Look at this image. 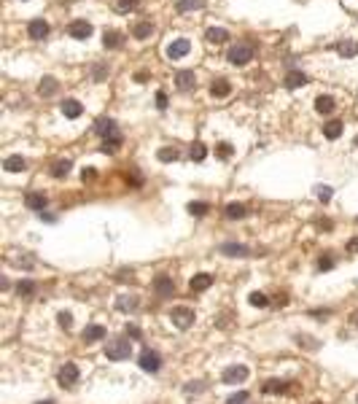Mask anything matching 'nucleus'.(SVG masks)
<instances>
[{"instance_id":"nucleus-1","label":"nucleus","mask_w":358,"mask_h":404,"mask_svg":"<svg viewBox=\"0 0 358 404\" xmlns=\"http://www.w3.org/2000/svg\"><path fill=\"white\" fill-rule=\"evenodd\" d=\"M132 356V342L124 340V337H116L105 345V359L108 361H127Z\"/></svg>"},{"instance_id":"nucleus-2","label":"nucleus","mask_w":358,"mask_h":404,"mask_svg":"<svg viewBox=\"0 0 358 404\" xmlns=\"http://www.w3.org/2000/svg\"><path fill=\"white\" fill-rule=\"evenodd\" d=\"M170 318H173V324H175L178 329H191L197 315H194L191 307H183V305H181V307H173V310H170Z\"/></svg>"},{"instance_id":"nucleus-3","label":"nucleus","mask_w":358,"mask_h":404,"mask_svg":"<svg viewBox=\"0 0 358 404\" xmlns=\"http://www.w3.org/2000/svg\"><path fill=\"white\" fill-rule=\"evenodd\" d=\"M221 380H224L226 385L245 383V380H248V366H242V364H232V366H226L224 374H221Z\"/></svg>"},{"instance_id":"nucleus-4","label":"nucleus","mask_w":358,"mask_h":404,"mask_svg":"<svg viewBox=\"0 0 358 404\" xmlns=\"http://www.w3.org/2000/svg\"><path fill=\"white\" fill-rule=\"evenodd\" d=\"M253 60V46L251 43H237L229 49V62L232 65H248Z\"/></svg>"},{"instance_id":"nucleus-5","label":"nucleus","mask_w":358,"mask_h":404,"mask_svg":"<svg viewBox=\"0 0 358 404\" xmlns=\"http://www.w3.org/2000/svg\"><path fill=\"white\" fill-rule=\"evenodd\" d=\"M137 364H140V369L143 372H159L162 369V356H159L156 351H146L140 353V359H137Z\"/></svg>"},{"instance_id":"nucleus-6","label":"nucleus","mask_w":358,"mask_h":404,"mask_svg":"<svg viewBox=\"0 0 358 404\" xmlns=\"http://www.w3.org/2000/svg\"><path fill=\"white\" fill-rule=\"evenodd\" d=\"M78 378H81V372H78V366H75L73 361H68L60 369V383H62V388H73L75 383H78Z\"/></svg>"},{"instance_id":"nucleus-7","label":"nucleus","mask_w":358,"mask_h":404,"mask_svg":"<svg viewBox=\"0 0 358 404\" xmlns=\"http://www.w3.org/2000/svg\"><path fill=\"white\" fill-rule=\"evenodd\" d=\"M68 35H70V38H75V41H87L89 35H92V24L87 19H75V22L68 24Z\"/></svg>"},{"instance_id":"nucleus-8","label":"nucleus","mask_w":358,"mask_h":404,"mask_svg":"<svg viewBox=\"0 0 358 404\" xmlns=\"http://www.w3.org/2000/svg\"><path fill=\"white\" fill-rule=\"evenodd\" d=\"M188 51H191V43H188L186 38H178V41H173L167 46V57L170 60H183Z\"/></svg>"},{"instance_id":"nucleus-9","label":"nucleus","mask_w":358,"mask_h":404,"mask_svg":"<svg viewBox=\"0 0 358 404\" xmlns=\"http://www.w3.org/2000/svg\"><path fill=\"white\" fill-rule=\"evenodd\" d=\"M154 291H156L159 297H173V294H175L173 278H170V275H156V278H154Z\"/></svg>"},{"instance_id":"nucleus-10","label":"nucleus","mask_w":358,"mask_h":404,"mask_svg":"<svg viewBox=\"0 0 358 404\" xmlns=\"http://www.w3.org/2000/svg\"><path fill=\"white\" fill-rule=\"evenodd\" d=\"M105 334H108V332H105V326H100V324H89V326L81 332V337H84V342H87V345L105 340Z\"/></svg>"},{"instance_id":"nucleus-11","label":"nucleus","mask_w":358,"mask_h":404,"mask_svg":"<svg viewBox=\"0 0 358 404\" xmlns=\"http://www.w3.org/2000/svg\"><path fill=\"white\" fill-rule=\"evenodd\" d=\"M224 256H237V259H245V256H251V248L248 246H242V243H224V246L218 248Z\"/></svg>"},{"instance_id":"nucleus-12","label":"nucleus","mask_w":358,"mask_h":404,"mask_svg":"<svg viewBox=\"0 0 358 404\" xmlns=\"http://www.w3.org/2000/svg\"><path fill=\"white\" fill-rule=\"evenodd\" d=\"M27 35H30L33 41H43L46 35H49V22H43V19H33L30 24H27Z\"/></svg>"},{"instance_id":"nucleus-13","label":"nucleus","mask_w":358,"mask_h":404,"mask_svg":"<svg viewBox=\"0 0 358 404\" xmlns=\"http://www.w3.org/2000/svg\"><path fill=\"white\" fill-rule=\"evenodd\" d=\"M24 205L30 210H38V213H43L46 210V205H49V200H46V194H38V192H30V194H24Z\"/></svg>"},{"instance_id":"nucleus-14","label":"nucleus","mask_w":358,"mask_h":404,"mask_svg":"<svg viewBox=\"0 0 358 404\" xmlns=\"http://www.w3.org/2000/svg\"><path fill=\"white\" fill-rule=\"evenodd\" d=\"M175 87L181 89V92H188V89H194L197 87V76H194V70H181L175 76Z\"/></svg>"},{"instance_id":"nucleus-15","label":"nucleus","mask_w":358,"mask_h":404,"mask_svg":"<svg viewBox=\"0 0 358 404\" xmlns=\"http://www.w3.org/2000/svg\"><path fill=\"white\" fill-rule=\"evenodd\" d=\"M94 132L102 135V140H105V138L119 135V129H116V121H113V119H100L97 124H94Z\"/></svg>"},{"instance_id":"nucleus-16","label":"nucleus","mask_w":358,"mask_h":404,"mask_svg":"<svg viewBox=\"0 0 358 404\" xmlns=\"http://www.w3.org/2000/svg\"><path fill=\"white\" fill-rule=\"evenodd\" d=\"M210 286H213V275H207V272H200V275H194L191 283H188V288H191L194 294H197V291H207Z\"/></svg>"},{"instance_id":"nucleus-17","label":"nucleus","mask_w":358,"mask_h":404,"mask_svg":"<svg viewBox=\"0 0 358 404\" xmlns=\"http://www.w3.org/2000/svg\"><path fill=\"white\" fill-rule=\"evenodd\" d=\"M334 108H337V102H334V97H328V95H320L315 100V111H318V114H323V116L334 114Z\"/></svg>"},{"instance_id":"nucleus-18","label":"nucleus","mask_w":358,"mask_h":404,"mask_svg":"<svg viewBox=\"0 0 358 404\" xmlns=\"http://www.w3.org/2000/svg\"><path fill=\"white\" fill-rule=\"evenodd\" d=\"M3 167H6L8 173H24L27 170V162H24V156L14 154V156H8L6 162H3Z\"/></svg>"},{"instance_id":"nucleus-19","label":"nucleus","mask_w":358,"mask_h":404,"mask_svg":"<svg viewBox=\"0 0 358 404\" xmlns=\"http://www.w3.org/2000/svg\"><path fill=\"white\" fill-rule=\"evenodd\" d=\"M62 114L68 116V119H78L84 114V105H81L78 100H65L62 102Z\"/></svg>"},{"instance_id":"nucleus-20","label":"nucleus","mask_w":358,"mask_h":404,"mask_svg":"<svg viewBox=\"0 0 358 404\" xmlns=\"http://www.w3.org/2000/svg\"><path fill=\"white\" fill-rule=\"evenodd\" d=\"M224 216L226 219H245V216H248V208H245L242 202H229L224 208Z\"/></svg>"},{"instance_id":"nucleus-21","label":"nucleus","mask_w":358,"mask_h":404,"mask_svg":"<svg viewBox=\"0 0 358 404\" xmlns=\"http://www.w3.org/2000/svg\"><path fill=\"white\" fill-rule=\"evenodd\" d=\"M121 43H124V35L116 30H105V35H102V46L105 49H119Z\"/></svg>"},{"instance_id":"nucleus-22","label":"nucleus","mask_w":358,"mask_h":404,"mask_svg":"<svg viewBox=\"0 0 358 404\" xmlns=\"http://www.w3.org/2000/svg\"><path fill=\"white\" fill-rule=\"evenodd\" d=\"M337 54L350 60V57H355V54H358V43L355 41H339L337 43Z\"/></svg>"},{"instance_id":"nucleus-23","label":"nucleus","mask_w":358,"mask_h":404,"mask_svg":"<svg viewBox=\"0 0 358 404\" xmlns=\"http://www.w3.org/2000/svg\"><path fill=\"white\" fill-rule=\"evenodd\" d=\"M261 391L264 393H286V391H291V385L286 380H267Z\"/></svg>"},{"instance_id":"nucleus-24","label":"nucleus","mask_w":358,"mask_h":404,"mask_svg":"<svg viewBox=\"0 0 358 404\" xmlns=\"http://www.w3.org/2000/svg\"><path fill=\"white\" fill-rule=\"evenodd\" d=\"M137 305H140V299H137V297H129V294H121V297L116 299V307L124 310V313H129V310H137Z\"/></svg>"},{"instance_id":"nucleus-25","label":"nucleus","mask_w":358,"mask_h":404,"mask_svg":"<svg viewBox=\"0 0 358 404\" xmlns=\"http://www.w3.org/2000/svg\"><path fill=\"white\" fill-rule=\"evenodd\" d=\"M305 84H307V76H305V73H299V70H291L288 76H286V87H288V89L305 87Z\"/></svg>"},{"instance_id":"nucleus-26","label":"nucleus","mask_w":358,"mask_h":404,"mask_svg":"<svg viewBox=\"0 0 358 404\" xmlns=\"http://www.w3.org/2000/svg\"><path fill=\"white\" fill-rule=\"evenodd\" d=\"M229 92H232V87H229V81H224V78H218V81L210 84V95H213V97H226Z\"/></svg>"},{"instance_id":"nucleus-27","label":"nucleus","mask_w":358,"mask_h":404,"mask_svg":"<svg viewBox=\"0 0 358 404\" xmlns=\"http://www.w3.org/2000/svg\"><path fill=\"white\" fill-rule=\"evenodd\" d=\"M205 38L210 41V43H224L226 38H229V33H226L224 27H210V30L205 33Z\"/></svg>"},{"instance_id":"nucleus-28","label":"nucleus","mask_w":358,"mask_h":404,"mask_svg":"<svg viewBox=\"0 0 358 404\" xmlns=\"http://www.w3.org/2000/svg\"><path fill=\"white\" fill-rule=\"evenodd\" d=\"M35 291H38V286L33 283V280H19V283H16V294L24 297V299H30Z\"/></svg>"},{"instance_id":"nucleus-29","label":"nucleus","mask_w":358,"mask_h":404,"mask_svg":"<svg viewBox=\"0 0 358 404\" xmlns=\"http://www.w3.org/2000/svg\"><path fill=\"white\" fill-rule=\"evenodd\" d=\"M57 87H60V84H57V78H51V76H46V78L41 81V87H38V92H41L43 97H51L54 92H57Z\"/></svg>"},{"instance_id":"nucleus-30","label":"nucleus","mask_w":358,"mask_h":404,"mask_svg":"<svg viewBox=\"0 0 358 404\" xmlns=\"http://www.w3.org/2000/svg\"><path fill=\"white\" fill-rule=\"evenodd\" d=\"M70 167H73V165H70V159H60V162H54L51 175H54V178H65V175L70 173Z\"/></svg>"},{"instance_id":"nucleus-31","label":"nucleus","mask_w":358,"mask_h":404,"mask_svg":"<svg viewBox=\"0 0 358 404\" xmlns=\"http://www.w3.org/2000/svg\"><path fill=\"white\" fill-rule=\"evenodd\" d=\"M323 135L328 140H337L339 135H342V121H328V124L323 127Z\"/></svg>"},{"instance_id":"nucleus-32","label":"nucleus","mask_w":358,"mask_h":404,"mask_svg":"<svg viewBox=\"0 0 358 404\" xmlns=\"http://www.w3.org/2000/svg\"><path fill=\"white\" fill-rule=\"evenodd\" d=\"M119 146H121V135H113V138H105V140H102L100 151H102V154H113Z\"/></svg>"},{"instance_id":"nucleus-33","label":"nucleus","mask_w":358,"mask_h":404,"mask_svg":"<svg viewBox=\"0 0 358 404\" xmlns=\"http://www.w3.org/2000/svg\"><path fill=\"white\" fill-rule=\"evenodd\" d=\"M151 33H154V24H151V22H140V24H135V30H132V35H135V38H140V41L148 38Z\"/></svg>"},{"instance_id":"nucleus-34","label":"nucleus","mask_w":358,"mask_h":404,"mask_svg":"<svg viewBox=\"0 0 358 404\" xmlns=\"http://www.w3.org/2000/svg\"><path fill=\"white\" fill-rule=\"evenodd\" d=\"M248 302H251L253 307H267V305H269V297L261 294V291H253V294L248 297Z\"/></svg>"},{"instance_id":"nucleus-35","label":"nucleus","mask_w":358,"mask_h":404,"mask_svg":"<svg viewBox=\"0 0 358 404\" xmlns=\"http://www.w3.org/2000/svg\"><path fill=\"white\" fill-rule=\"evenodd\" d=\"M205 6V0H181V3H178V11H191V8H202Z\"/></svg>"},{"instance_id":"nucleus-36","label":"nucleus","mask_w":358,"mask_h":404,"mask_svg":"<svg viewBox=\"0 0 358 404\" xmlns=\"http://www.w3.org/2000/svg\"><path fill=\"white\" fill-rule=\"evenodd\" d=\"M156 156H159V162H175V159H178V151H175V148H159Z\"/></svg>"},{"instance_id":"nucleus-37","label":"nucleus","mask_w":358,"mask_h":404,"mask_svg":"<svg viewBox=\"0 0 358 404\" xmlns=\"http://www.w3.org/2000/svg\"><path fill=\"white\" fill-rule=\"evenodd\" d=\"M207 210H210V205H207V202H191V205H188V213H191V216H205Z\"/></svg>"},{"instance_id":"nucleus-38","label":"nucleus","mask_w":358,"mask_h":404,"mask_svg":"<svg viewBox=\"0 0 358 404\" xmlns=\"http://www.w3.org/2000/svg\"><path fill=\"white\" fill-rule=\"evenodd\" d=\"M205 156H207V148H205L202 143H194V146H191V159H194V162H202Z\"/></svg>"},{"instance_id":"nucleus-39","label":"nucleus","mask_w":358,"mask_h":404,"mask_svg":"<svg viewBox=\"0 0 358 404\" xmlns=\"http://www.w3.org/2000/svg\"><path fill=\"white\" fill-rule=\"evenodd\" d=\"M105 76H108V65H94L92 68V78L94 81H102Z\"/></svg>"},{"instance_id":"nucleus-40","label":"nucleus","mask_w":358,"mask_h":404,"mask_svg":"<svg viewBox=\"0 0 358 404\" xmlns=\"http://www.w3.org/2000/svg\"><path fill=\"white\" fill-rule=\"evenodd\" d=\"M251 396H248V391H240V393H232L229 399H226V404H245Z\"/></svg>"},{"instance_id":"nucleus-41","label":"nucleus","mask_w":358,"mask_h":404,"mask_svg":"<svg viewBox=\"0 0 358 404\" xmlns=\"http://www.w3.org/2000/svg\"><path fill=\"white\" fill-rule=\"evenodd\" d=\"M315 197H318L320 202H328V200H332V186H318Z\"/></svg>"},{"instance_id":"nucleus-42","label":"nucleus","mask_w":358,"mask_h":404,"mask_svg":"<svg viewBox=\"0 0 358 404\" xmlns=\"http://www.w3.org/2000/svg\"><path fill=\"white\" fill-rule=\"evenodd\" d=\"M124 334H127V337H132V340H140V337H143V332H140V329H137L135 324H127Z\"/></svg>"},{"instance_id":"nucleus-43","label":"nucleus","mask_w":358,"mask_h":404,"mask_svg":"<svg viewBox=\"0 0 358 404\" xmlns=\"http://www.w3.org/2000/svg\"><path fill=\"white\" fill-rule=\"evenodd\" d=\"M334 267V259L332 256H323V259H318V270L323 272V270H332Z\"/></svg>"},{"instance_id":"nucleus-44","label":"nucleus","mask_w":358,"mask_h":404,"mask_svg":"<svg viewBox=\"0 0 358 404\" xmlns=\"http://www.w3.org/2000/svg\"><path fill=\"white\" fill-rule=\"evenodd\" d=\"M200 391H205L202 383H188V385H183V393H200Z\"/></svg>"},{"instance_id":"nucleus-45","label":"nucleus","mask_w":358,"mask_h":404,"mask_svg":"<svg viewBox=\"0 0 358 404\" xmlns=\"http://www.w3.org/2000/svg\"><path fill=\"white\" fill-rule=\"evenodd\" d=\"M135 6H137V0H119L116 3L119 11H129V8H135Z\"/></svg>"},{"instance_id":"nucleus-46","label":"nucleus","mask_w":358,"mask_h":404,"mask_svg":"<svg viewBox=\"0 0 358 404\" xmlns=\"http://www.w3.org/2000/svg\"><path fill=\"white\" fill-rule=\"evenodd\" d=\"M218 156L221 159H229L232 156V146L229 143H218Z\"/></svg>"},{"instance_id":"nucleus-47","label":"nucleus","mask_w":358,"mask_h":404,"mask_svg":"<svg viewBox=\"0 0 358 404\" xmlns=\"http://www.w3.org/2000/svg\"><path fill=\"white\" fill-rule=\"evenodd\" d=\"M60 326L62 329H70L73 326V315L70 313H60Z\"/></svg>"},{"instance_id":"nucleus-48","label":"nucleus","mask_w":358,"mask_h":404,"mask_svg":"<svg viewBox=\"0 0 358 404\" xmlns=\"http://www.w3.org/2000/svg\"><path fill=\"white\" fill-rule=\"evenodd\" d=\"M156 105L162 108V111L167 108V95H164V92H156Z\"/></svg>"},{"instance_id":"nucleus-49","label":"nucleus","mask_w":358,"mask_h":404,"mask_svg":"<svg viewBox=\"0 0 358 404\" xmlns=\"http://www.w3.org/2000/svg\"><path fill=\"white\" fill-rule=\"evenodd\" d=\"M313 337H296V342L299 345H305V347H318V342H310Z\"/></svg>"},{"instance_id":"nucleus-50","label":"nucleus","mask_w":358,"mask_h":404,"mask_svg":"<svg viewBox=\"0 0 358 404\" xmlns=\"http://www.w3.org/2000/svg\"><path fill=\"white\" fill-rule=\"evenodd\" d=\"M347 253H358V237L347 240Z\"/></svg>"},{"instance_id":"nucleus-51","label":"nucleus","mask_w":358,"mask_h":404,"mask_svg":"<svg viewBox=\"0 0 358 404\" xmlns=\"http://www.w3.org/2000/svg\"><path fill=\"white\" fill-rule=\"evenodd\" d=\"M81 178H84V181H92V178H94V170H92V167H84V170H81Z\"/></svg>"},{"instance_id":"nucleus-52","label":"nucleus","mask_w":358,"mask_h":404,"mask_svg":"<svg viewBox=\"0 0 358 404\" xmlns=\"http://www.w3.org/2000/svg\"><path fill=\"white\" fill-rule=\"evenodd\" d=\"M38 404H54V401H51V399H46V401H38Z\"/></svg>"},{"instance_id":"nucleus-53","label":"nucleus","mask_w":358,"mask_h":404,"mask_svg":"<svg viewBox=\"0 0 358 404\" xmlns=\"http://www.w3.org/2000/svg\"><path fill=\"white\" fill-rule=\"evenodd\" d=\"M355 146H358V138H355Z\"/></svg>"},{"instance_id":"nucleus-54","label":"nucleus","mask_w":358,"mask_h":404,"mask_svg":"<svg viewBox=\"0 0 358 404\" xmlns=\"http://www.w3.org/2000/svg\"><path fill=\"white\" fill-rule=\"evenodd\" d=\"M313 404H320V401H313Z\"/></svg>"},{"instance_id":"nucleus-55","label":"nucleus","mask_w":358,"mask_h":404,"mask_svg":"<svg viewBox=\"0 0 358 404\" xmlns=\"http://www.w3.org/2000/svg\"><path fill=\"white\" fill-rule=\"evenodd\" d=\"M355 221H358V219H355Z\"/></svg>"}]
</instances>
